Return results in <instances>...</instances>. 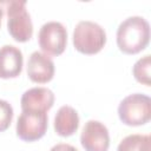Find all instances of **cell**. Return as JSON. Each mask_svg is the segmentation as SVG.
Here are the masks:
<instances>
[{
	"instance_id": "cell-1",
	"label": "cell",
	"mask_w": 151,
	"mask_h": 151,
	"mask_svg": "<svg viewBox=\"0 0 151 151\" xmlns=\"http://www.w3.org/2000/svg\"><path fill=\"white\" fill-rule=\"evenodd\" d=\"M150 41V24L143 17H129L117 29L118 48L125 54H137L146 48Z\"/></svg>"
},
{
	"instance_id": "cell-2",
	"label": "cell",
	"mask_w": 151,
	"mask_h": 151,
	"mask_svg": "<svg viewBox=\"0 0 151 151\" xmlns=\"http://www.w3.org/2000/svg\"><path fill=\"white\" fill-rule=\"evenodd\" d=\"M105 44L106 33L99 24L81 20L76 25L73 31V45L78 52L92 55L100 52Z\"/></svg>"
},
{
	"instance_id": "cell-3",
	"label": "cell",
	"mask_w": 151,
	"mask_h": 151,
	"mask_svg": "<svg viewBox=\"0 0 151 151\" xmlns=\"http://www.w3.org/2000/svg\"><path fill=\"white\" fill-rule=\"evenodd\" d=\"M7 12V29L18 42H26L33 35V24L26 9L25 0H11L2 2Z\"/></svg>"
},
{
	"instance_id": "cell-4",
	"label": "cell",
	"mask_w": 151,
	"mask_h": 151,
	"mask_svg": "<svg viewBox=\"0 0 151 151\" xmlns=\"http://www.w3.org/2000/svg\"><path fill=\"white\" fill-rule=\"evenodd\" d=\"M118 116L123 124L140 126L151 119V99L146 94L133 93L125 97L118 106Z\"/></svg>"
},
{
	"instance_id": "cell-5",
	"label": "cell",
	"mask_w": 151,
	"mask_h": 151,
	"mask_svg": "<svg viewBox=\"0 0 151 151\" xmlns=\"http://www.w3.org/2000/svg\"><path fill=\"white\" fill-rule=\"evenodd\" d=\"M38 41L46 55H60L67 45V31L59 21L45 22L38 33Z\"/></svg>"
},
{
	"instance_id": "cell-6",
	"label": "cell",
	"mask_w": 151,
	"mask_h": 151,
	"mask_svg": "<svg viewBox=\"0 0 151 151\" xmlns=\"http://www.w3.org/2000/svg\"><path fill=\"white\" fill-rule=\"evenodd\" d=\"M47 127V112L22 111L17 120V136L24 142H35L45 136Z\"/></svg>"
},
{
	"instance_id": "cell-7",
	"label": "cell",
	"mask_w": 151,
	"mask_h": 151,
	"mask_svg": "<svg viewBox=\"0 0 151 151\" xmlns=\"http://www.w3.org/2000/svg\"><path fill=\"white\" fill-rule=\"evenodd\" d=\"M80 143L85 151H107L110 146L107 127L98 120L86 122L80 134Z\"/></svg>"
},
{
	"instance_id": "cell-8",
	"label": "cell",
	"mask_w": 151,
	"mask_h": 151,
	"mask_svg": "<svg viewBox=\"0 0 151 151\" xmlns=\"http://www.w3.org/2000/svg\"><path fill=\"white\" fill-rule=\"evenodd\" d=\"M27 76L37 84H46L54 76V64L45 53L34 51L27 61Z\"/></svg>"
},
{
	"instance_id": "cell-9",
	"label": "cell",
	"mask_w": 151,
	"mask_h": 151,
	"mask_svg": "<svg viewBox=\"0 0 151 151\" xmlns=\"http://www.w3.org/2000/svg\"><path fill=\"white\" fill-rule=\"evenodd\" d=\"M54 104V94L47 87H32L24 92L20 105L22 111L47 112Z\"/></svg>"
},
{
	"instance_id": "cell-10",
	"label": "cell",
	"mask_w": 151,
	"mask_h": 151,
	"mask_svg": "<svg viewBox=\"0 0 151 151\" xmlns=\"http://www.w3.org/2000/svg\"><path fill=\"white\" fill-rule=\"evenodd\" d=\"M22 52L13 45L0 47V78H17L22 71Z\"/></svg>"
},
{
	"instance_id": "cell-11",
	"label": "cell",
	"mask_w": 151,
	"mask_h": 151,
	"mask_svg": "<svg viewBox=\"0 0 151 151\" xmlns=\"http://www.w3.org/2000/svg\"><path fill=\"white\" fill-rule=\"evenodd\" d=\"M79 127L78 112L68 105L61 106L54 117V130L61 137L72 136Z\"/></svg>"
},
{
	"instance_id": "cell-12",
	"label": "cell",
	"mask_w": 151,
	"mask_h": 151,
	"mask_svg": "<svg viewBox=\"0 0 151 151\" xmlns=\"http://www.w3.org/2000/svg\"><path fill=\"white\" fill-rule=\"evenodd\" d=\"M151 138L149 134H130L126 136L118 145L117 151H150Z\"/></svg>"
},
{
	"instance_id": "cell-13",
	"label": "cell",
	"mask_w": 151,
	"mask_h": 151,
	"mask_svg": "<svg viewBox=\"0 0 151 151\" xmlns=\"http://www.w3.org/2000/svg\"><path fill=\"white\" fill-rule=\"evenodd\" d=\"M150 67H151V57L150 54L144 55L143 58L138 59L136 64L133 65L132 73L134 79L146 86H150L151 80H150Z\"/></svg>"
},
{
	"instance_id": "cell-14",
	"label": "cell",
	"mask_w": 151,
	"mask_h": 151,
	"mask_svg": "<svg viewBox=\"0 0 151 151\" xmlns=\"http://www.w3.org/2000/svg\"><path fill=\"white\" fill-rule=\"evenodd\" d=\"M13 119V107L12 105L4 100L0 99V132L6 131Z\"/></svg>"
},
{
	"instance_id": "cell-15",
	"label": "cell",
	"mask_w": 151,
	"mask_h": 151,
	"mask_svg": "<svg viewBox=\"0 0 151 151\" xmlns=\"http://www.w3.org/2000/svg\"><path fill=\"white\" fill-rule=\"evenodd\" d=\"M50 151H78L74 146L70 145V144H66V143H59L54 146L51 147Z\"/></svg>"
},
{
	"instance_id": "cell-16",
	"label": "cell",
	"mask_w": 151,
	"mask_h": 151,
	"mask_svg": "<svg viewBox=\"0 0 151 151\" xmlns=\"http://www.w3.org/2000/svg\"><path fill=\"white\" fill-rule=\"evenodd\" d=\"M2 15H4V6H2V2H0V26H1V19H2Z\"/></svg>"
}]
</instances>
